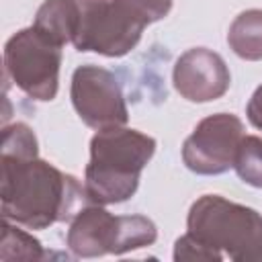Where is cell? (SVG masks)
Instances as JSON below:
<instances>
[{
	"instance_id": "4",
	"label": "cell",
	"mask_w": 262,
	"mask_h": 262,
	"mask_svg": "<svg viewBox=\"0 0 262 262\" xmlns=\"http://www.w3.org/2000/svg\"><path fill=\"white\" fill-rule=\"evenodd\" d=\"M186 231L215 260H262V215L221 194H203L190 205Z\"/></svg>"
},
{
	"instance_id": "9",
	"label": "cell",
	"mask_w": 262,
	"mask_h": 262,
	"mask_svg": "<svg viewBox=\"0 0 262 262\" xmlns=\"http://www.w3.org/2000/svg\"><path fill=\"white\" fill-rule=\"evenodd\" d=\"M125 215H113L104 205L88 203L70 221L68 248L78 258H98L104 254H123Z\"/></svg>"
},
{
	"instance_id": "13",
	"label": "cell",
	"mask_w": 262,
	"mask_h": 262,
	"mask_svg": "<svg viewBox=\"0 0 262 262\" xmlns=\"http://www.w3.org/2000/svg\"><path fill=\"white\" fill-rule=\"evenodd\" d=\"M233 170L242 182L262 188V135H244L235 154Z\"/></svg>"
},
{
	"instance_id": "2",
	"label": "cell",
	"mask_w": 262,
	"mask_h": 262,
	"mask_svg": "<svg viewBox=\"0 0 262 262\" xmlns=\"http://www.w3.org/2000/svg\"><path fill=\"white\" fill-rule=\"evenodd\" d=\"M156 145L151 135L131 127L96 131L84 170L88 201L104 207L129 201L137 192L141 172L154 158Z\"/></svg>"
},
{
	"instance_id": "10",
	"label": "cell",
	"mask_w": 262,
	"mask_h": 262,
	"mask_svg": "<svg viewBox=\"0 0 262 262\" xmlns=\"http://www.w3.org/2000/svg\"><path fill=\"white\" fill-rule=\"evenodd\" d=\"M33 27L61 47L72 43L78 31L76 0H45L37 8Z\"/></svg>"
},
{
	"instance_id": "14",
	"label": "cell",
	"mask_w": 262,
	"mask_h": 262,
	"mask_svg": "<svg viewBox=\"0 0 262 262\" xmlns=\"http://www.w3.org/2000/svg\"><path fill=\"white\" fill-rule=\"evenodd\" d=\"M0 156H16V158L39 156V143H37L33 129L20 121H16L12 125H4Z\"/></svg>"
},
{
	"instance_id": "6",
	"label": "cell",
	"mask_w": 262,
	"mask_h": 262,
	"mask_svg": "<svg viewBox=\"0 0 262 262\" xmlns=\"http://www.w3.org/2000/svg\"><path fill=\"white\" fill-rule=\"evenodd\" d=\"M70 98L80 121L94 131L125 127L129 121L125 94L117 76L100 66L86 63L74 70Z\"/></svg>"
},
{
	"instance_id": "15",
	"label": "cell",
	"mask_w": 262,
	"mask_h": 262,
	"mask_svg": "<svg viewBox=\"0 0 262 262\" xmlns=\"http://www.w3.org/2000/svg\"><path fill=\"white\" fill-rule=\"evenodd\" d=\"M246 115H248V121L262 131V84L254 90V94L250 96L248 100V106H246Z\"/></svg>"
},
{
	"instance_id": "7",
	"label": "cell",
	"mask_w": 262,
	"mask_h": 262,
	"mask_svg": "<svg viewBox=\"0 0 262 262\" xmlns=\"http://www.w3.org/2000/svg\"><path fill=\"white\" fill-rule=\"evenodd\" d=\"M244 123L231 113H215L196 123L182 143L184 166L201 176H217L233 168Z\"/></svg>"
},
{
	"instance_id": "3",
	"label": "cell",
	"mask_w": 262,
	"mask_h": 262,
	"mask_svg": "<svg viewBox=\"0 0 262 262\" xmlns=\"http://www.w3.org/2000/svg\"><path fill=\"white\" fill-rule=\"evenodd\" d=\"M78 31L72 45L104 57H123L147 25L162 20L174 0H76Z\"/></svg>"
},
{
	"instance_id": "12",
	"label": "cell",
	"mask_w": 262,
	"mask_h": 262,
	"mask_svg": "<svg viewBox=\"0 0 262 262\" xmlns=\"http://www.w3.org/2000/svg\"><path fill=\"white\" fill-rule=\"evenodd\" d=\"M23 225L2 219V237H0V260L12 262V260H43L45 250L37 237H33L29 231L20 229Z\"/></svg>"
},
{
	"instance_id": "5",
	"label": "cell",
	"mask_w": 262,
	"mask_h": 262,
	"mask_svg": "<svg viewBox=\"0 0 262 262\" xmlns=\"http://www.w3.org/2000/svg\"><path fill=\"white\" fill-rule=\"evenodd\" d=\"M61 49L33 25L16 31L4 45L6 80L33 100H53L59 88Z\"/></svg>"
},
{
	"instance_id": "1",
	"label": "cell",
	"mask_w": 262,
	"mask_h": 262,
	"mask_svg": "<svg viewBox=\"0 0 262 262\" xmlns=\"http://www.w3.org/2000/svg\"><path fill=\"white\" fill-rule=\"evenodd\" d=\"M0 211L2 219L27 229H47L88 205L84 184L53 164L35 158L0 156Z\"/></svg>"
},
{
	"instance_id": "11",
	"label": "cell",
	"mask_w": 262,
	"mask_h": 262,
	"mask_svg": "<svg viewBox=\"0 0 262 262\" xmlns=\"http://www.w3.org/2000/svg\"><path fill=\"white\" fill-rule=\"evenodd\" d=\"M227 45L237 57L246 61L262 59V10L260 8L244 10L233 18L227 31Z\"/></svg>"
},
{
	"instance_id": "8",
	"label": "cell",
	"mask_w": 262,
	"mask_h": 262,
	"mask_svg": "<svg viewBox=\"0 0 262 262\" xmlns=\"http://www.w3.org/2000/svg\"><path fill=\"white\" fill-rule=\"evenodd\" d=\"M172 82L188 102H211L229 90L231 74L219 53L207 47H192L176 59Z\"/></svg>"
}]
</instances>
